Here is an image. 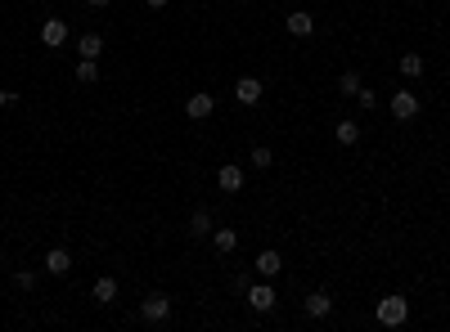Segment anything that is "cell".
Here are the masks:
<instances>
[{
  "label": "cell",
  "mask_w": 450,
  "mask_h": 332,
  "mask_svg": "<svg viewBox=\"0 0 450 332\" xmlns=\"http://www.w3.org/2000/svg\"><path fill=\"white\" fill-rule=\"evenodd\" d=\"M405 319H410V301H405V296H383V301H378V323H383V328H401Z\"/></svg>",
  "instance_id": "1"
},
{
  "label": "cell",
  "mask_w": 450,
  "mask_h": 332,
  "mask_svg": "<svg viewBox=\"0 0 450 332\" xmlns=\"http://www.w3.org/2000/svg\"><path fill=\"white\" fill-rule=\"evenodd\" d=\"M167 314H172V296L149 292V296L140 301V319H144V323H167Z\"/></svg>",
  "instance_id": "2"
},
{
  "label": "cell",
  "mask_w": 450,
  "mask_h": 332,
  "mask_svg": "<svg viewBox=\"0 0 450 332\" xmlns=\"http://www.w3.org/2000/svg\"><path fill=\"white\" fill-rule=\"evenodd\" d=\"M387 108H392L396 122H414V117H419V99H414V90H405V86L392 95V104H387Z\"/></svg>",
  "instance_id": "3"
},
{
  "label": "cell",
  "mask_w": 450,
  "mask_h": 332,
  "mask_svg": "<svg viewBox=\"0 0 450 332\" xmlns=\"http://www.w3.org/2000/svg\"><path fill=\"white\" fill-rule=\"evenodd\" d=\"M275 301H279V296H275V287H270V278H266V283H257V287H248V305L257 314H270V310H275Z\"/></svg>",
  "instance_id": "4"
},
{
  "label": "cell",
  "mask_w": 450,
  "mask_h": 332,
  "mask_svg": "<svg viewBox=\"0 0 450 332\" xmlns=\"http://www.w3.org/2000/svg\"><path fill=\"white\" fill-rule=\"evenodd\" d=\"M212 108H216V99H212L207 90H198V95H190V99H185V113H190L194 122H207V117H212Z\"/></svg>",
  "instance_id": "5"
},
{
  "label": "cell",
  "mask_w": 450,
  "mask_h": 332,
  "mask_svg": "<svg viewBox=\"0 0 450 332\" xmlns=\"http://www.w3.org/2000/svg\"><path fill=\"white\" fill-rule=\"evenodd\" d=\"M68 269H72V256H68V247H50V252H45V274L63 278Z\"/></svg>",
  "instance_id": "6"
},
{
  "label": "cell",
  "mask_w": 450,
  "mask_h": 332,
  "mask_svg": "<svg viewBox=\"0 0 450 332\" xmlns=\"http://www.w3.org/2000/svg\"><path fill=\"white\" fill-rule=\"evenodd\" d=\"M41 41H45L50 49H59L68 41V23L63 19H45V23H41Z\"/></svg>",
  "instance_id": "7"
},
{
  "label": "cell",
  "mask_w": 450,
  "mask_h": 332,
  "mask_svg": "<svg viewBox=\"0 0 450 332\" xmlns=\"http://www.w3.org/2000/svg\"><path fill=\"white\" fill-rule=\"evenodd\" d=\"M284 27H288V36H311V32H316V14H288L284 19Z\"/></svg>",
  "instance_id": "8"
},
{
  "label": "cell",
  "mask_w": 450,
  "mask_h": 332,
  "mask_svg": "<svg viewBox=\"0 0 450 332\" xmlns=\"http://www.w3.org/2000/svg\"><path fill=\"white\" fill-rule=\"evenodd\" d=\"M234 99H239V104H257L261 99V81L257 76H239V81H234Z\"/></svg>",
  "instance_id": "9"
},
{
  "label": "cell",
  "mask_w": 450,
  "mask_h": 332,
  "mask_svg": "<svg viewBox=\"0 0 450 332\" xmlns=\"http://www.w3.org/2000/svg\"><path fill=\"white\" fill-rule=\"evenodd\" d=\"M252 269H257L261 278H275L279 269H284V256H279V252H261V256L252 261Z\"/></svg>",
  "instance_id": "10"
},
{
  "label": "cell",
  "mask_w": 450,
  "mask_h": 332,
  "mask_svg": "<svg viewBox=\"0 0 450 332\" xmlns=\"http://www.w3.org/2000/svg\"><path fill=\"white\" fill-rule=\"evenodd\" d=\"M216 184H221V189H225V193H239V189H243V171H239V166H230V162H225V166H221V171H216Z\"/></svg>",
  "instance_id": "11"
},
{
  "label": "cell",
  "mask_w": 450,
  "mask_h": 332,
  "mask_svg": "<svg viewBox=\"0 0 450 332\" xmlns=\"http://www.w3.org/2000/svg\"><path fill=\"white\" fill-rule=\"evenodd\" d=\"M190 238H212V211L207 207H198L190 216Z\"/></svg>",
  "instance_id": "12"
},
{
  "label": "cell",
  "mask_w": 450,
  "mask_h": 332,
  "mask_svg": "<svg viewBox=\"0 0 450 332\" xmlns=\"http://www.w3.org/2000/svg\"><path fill=\"white\" fill-rule=\"evenodd\" d=\"M212 247H216L221 256H230L234 247H239V234L234 229H212Z\"/></svg>",
  "instance_id": "13"
},
{
  "label": "cell",
  "mask_w": 450,
  "mask_h": 332,
  "mask_svg": "<svg viewBox=\"0 0 450 332\" xmlns=\"http://www.w3.org/2000/svg\"><path fill=\"white\" fill-rule=\"evenodd\" d=\"M329 310H334V296H329V292H311L307 296V314H311V319H325Z\"/></svg>",
  "instance_id": "14"
},
{
  "label": "cell",
  "mask_w": 450,
  "mask_h": 332,
  "mask_svg": "<svg viewBox=\"0 0 450 332\" xmlns=\"http://www.w3.org/2000/svg\"><path fill=\"white\" fill-rule=\"evenodd\" d=\"M77 49H81V58H99V54H104V36H99V32H86Z\"/></svg>",
  "instance_id": "15"
},
{
  "label": "cell",
  "mask_w": 450,
  "mask_h": 332,
  "mask_svg": "<svg viewBox=\"0 0 450 332\" xmlns=\"http://www.w3.org/2000/svg\"><path fill=\"white\" fill-rule=\"evenodd\" d=\"M334 140L342 144V148H351V144L360 140V126H356V122H338V126H334Z\"/></svg>",
  "instance_id": "16"
},
{
  "label": "cell",
  "mask_w": 450,
  "mask_h": 332,
  "mask_svg": "<svg viewBox=\"0 0 450 332\" xmlns=\"http://www.w3.org/2000/svg\"><path fill=\"white\" fill-rule=\"evenodd\" d=\"M95 301L99 305H113L117 301V278H108V274L99 278V283H95Z\"/></svg>",
  "instance_id": "17"
},
{
  "label": "cell",
  "mask_w": 450,
  "mask_h": 332,
  "mask_svg": "<svg viewBox=\"0 0 450 332\" xmlns=\"http://www.w3.org/2000/svg\"><path fill=\"white\" fill-rule=\"evenodd\" d=\"M401 76H410V81H414V76H423V54L405 49V54H401Z\"/></svg>",
  "instance_id": "18"
},
{
  "label": "cell",
  "mask_w": 450,
  "mask_h": 332,
  "mask_svg": "<svg viewBox=\"0 0 450 332\" xmlns=\"http://www.w3.org/2000/svg\"><path fill=\"white\" fill-rule=\"evenodd\" d=\"M77 81H81V86H95V81H99L95 58H81V63H77Z\"/></svg>",
  "instance_id": "19"
},
{
  "label": "cell",
  "mask_w": 450,
  "mask_h": 332,
  "mask_svg": "<svg viewBox=\"0 0 450 332\" xmlns=\"http://www.w3.org/2000/svg\"><path fill=\"white\" fill-rule=\"evenodd\" d=\"M248 157H252V166H257V171H266L270 162H275V153H270V148H266V144H257V148H252V153H248Z\"/></svg>",
  "instance_id": "20"
},
{
  "label": "cell",
  "mask_w": 450,
  "mask_h": 332,
  "mask_svg": "<svg viewBox=\"0 0 450 332\" xmlns=\"http://www.w3.org/2000/svg\"><path fill=\"white\" fill-rule=\"evenodd\" d=\"M338 90H342V95H356V90H360V76H356V72H342V76H338Z\"/></svg>",
  "instance_id": "21"
},
{
  "label": "cell",
  "mask_w": 450,
  "mask_h": 332,
  "mask_svg": "<svg viewBox=\"0 0 450 332\" xmlns=\"http://www.w3.org/2000/svg\"><path fill=\"white\" fill-rule=\"evenodd\" d=\"M248 287H252L248 274H234V278H230V292H234V296H248Z\"/></svg>",
  "instance_id": "22"
},
{
  "label": "cell",
  "mask_w": 450,
  "mask_h": 332,
  "mask_svg": "<svg viewBox=\"0 0 450 332\" xmlns=\"http://www.w3.org/2000/svg\"><path fill=\"white\" fill-rule=\"evenodd\" d=\"M14 283L28 292V287H37V274H32V269H19V274H14Z\"/></svg>",
  "instance_id": "23"
},
{
  "label": "cell",
  "mask_w": 450,
  "mask_h": 332,
  "mask_svg": "<svg viewBox=\"0 0 450 332\" xmlns=\"http://www.w3.org/2000/svg\"><path fill=\"white\" fill-rule=\"evenodd\" d=\"M356 99H360V108H374V104H378V95H374V90H365V86L356 90Z\"/></svg>",
  "instance_id": "24"
},
{
  "label": "cell",
  "mask_w": 450,
  "mask_h": 332,
  "mask_svg": "<svg viewBox=\"0 0 450 332\" xmlns=\"http://www.w3.org/2000/svg\"><path fill=\"white\" fill-rule=\"evenodd\" d=\"M10 104H19V95H14V90H0V108H10Z\"/></svg>",
  "instance_id": "25"
},
{
  "label": "cell",
  "mask_w": 450,
  "mask_h": 332,
  "mask_svg": "<svg viewBox=\"0 0 450 332\" xmlns=\"http://www.w3.org/2000/svg\"><path fill=\"white\" fill-rule=\"evenodd\" d=\"M144 5H149V10H163V5H167V0H144Z\"/></svg>",
  "instance_id": "26"
},
{
  "label": "cell",
  "mask_w": 450,
  "mask_h": 332,
  "mask_svg": "<svg viewBox=\"0 0 450 332\" xmlns=\"http://www.w3.org/2000/svg\"><path fill=\"white\" fill-rule=\"evenodd\" d=\"M90 5H108V0H90Z\"/></svg>",
  "instance_id": "27"
}]
</instances>
